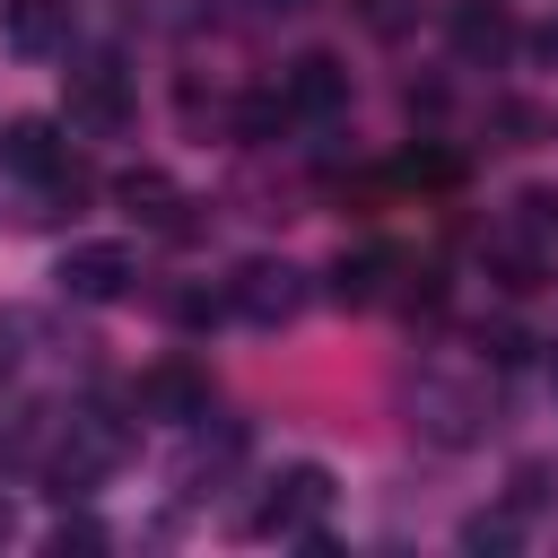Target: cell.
I'll use <instances>...</instances> for the list:
<instances>
[{
    "label": "cell",
    "mask_w": 558,
    "mask_h": 558,
    "mask_svg": "<svg viewBox=\"0 0 558 558\" xmlns=\"http://www.w3.org/2000/svg\"><path fill=\"white\" fill-rule=\"evenodd\" d=\"M131 453V436H122V418H105V410H78L70 427H61V445H52V462H44V480H52V497H87L113 462Z\"/></svg>",
    "instance_id": "1"
},
{
    "label": "cell",
    "mask_w": 558,
    "mask_h": 558,
    "mask_svg": "<svg viewBox=\"0 0 558 558\" xmlns=\"http://www.w3.org/2000/svg\"><path fill=\"white\" fill-rule=\"evenodd\" d=\"M323 506H331V471H323V462H288V471L262 488L253 532H262V541H296V532L323 523Z\"/></svg>",
    "instance_id": "2"
},
{
    "label": "cell",
    "mask_w": 558,
    "mask_h": 558,
    "mask_svg": "<svg viewBox=\"0 0 558 558\" xmlns=\"http://www.w3.org/2000/svg\"><path fill=\"white\" fill-rule=\"evenodd\" d=\"M52 279H61L70 296H87V305H113V296H131L140 262H131V244H70Z\"/></svg>",
    "instance_id": "3"
},
{
    "label": "cell",
    "mask_w": 558,
    "mask_h": 558,
    "mask_svg": "<svg viewBox=\"0 0 558 558\" xmlns=\"http://www.w3.org/2000/svg\"><path fill=\"white\" fill-rule=\"evenodd\" d=\"M131 122V87H122V70L113 61H87V70H70V131H96V140H113Z\"/></svg>",
    "instance_id": "4"
},
{
    "label": "cell",
    "mask_w": 558,
    "mask_h": 558,
    "mask_svg": "<svg viewBox=\"0 0 558 558\" xmlns=\"http://www.w3.org/2000/svg\"><path fill=\"white\" fill-rule=\"evenodd\" d=\"M140 418H209V375L192 366V357H157L148 375H140Z\"/></svg>",
    "instance_id": "5"
},
{
    "label": "cell",
    "mask_w": 558,
    "mask_h": 558,
    "mask_svg": "<svg viewBox=\"0 0 558 558\" xmlns=\"http://www.w3.org/2000/svg\"><path fill=\"white\" fill-rule=\"evenodd\" d=\"M227 305H235L244 323H288V314L305 305V270H288V262H244Z\"/></svg>",
    "instance_id": "6"
},
{
    "label": "cell",
    "mask_w": 558,
    "mask_h": 558,
    "mask_svg": "<svg viewBox=\"0 0 558 558\" xmlns=\"http://www.w3.org/2000/svg\"><path fill=\"white\" fill-rule=\"evenodd\" d=\"M340 105H349V70H340L331 52H305V61L288 70V113L323 122V113H340Z\"/></svg>",
    "instance_id": "7"
},
{
    "label": "cell",
    "mask_w": 558,
    "mask_h": 558,
    "mask_svg": "<svg viewBox=\"0 0 558 558\" xmlns=\"http://www.w3.org/2000/svg\"><path fill=\"white\" fill-rule=\"evenodd\" d=\"M61 157H70V148H61V122H44V113H17V122L0 131V166H9V174H35V183H44Z\"/></svg>",
    "instance_id": "8"
},
{
    "label": "cell",
    "mask_w": 558,
    "mask_h": 558,
    "mask_svg": "<svg viewBox=\"0 0 558 558\" xmlns=\"http://www.w3.org/2000/svg\"><path fill=\"white\" fill-rule=\"evenodd\" d=\"M392 270H401V253H392V244H357V253H340V262H331V296H340V305H384Z\"/></svg>",
    "instance_id": "9"
},
{
    "label": "cell",
    "mask_w": 558,
    "mask_h": 558,
    "mask_svg": "<svg viewBox=\"0 0 558 558\" xmlns=\"http://www.w3.org/2000/svg\"><path fill=\"white\" fill-rule=\"evenodd\" d=\"M9 44L35 61L70 52V0H9Z\"/></svg>",
    "instance_id": "10"
},
{
    "label": "cell",
    "mask_w": 558,
    "mask_h": 558,
    "mask_svg": "<svg viewBox=\"0 0 558 558\" xmlns=\"http://www.w3.org/2000/svg\"><path fill=\"white\" fill-rule=\"evenodd\" d=\"M506 44H514V26H506L497 0H462V9H453V52H462V61H497Z\"/></svg>",
    "instance_id": "11"
},
{
    "label": "cell",
    "mask_w": 558,
    "mask_h": 558,
    "mask_svg": "<svg viewBox=\"0 0 558 558\" xmlns=\"http://www.w3.org/2000/svg\"><path fill=\"white\" fill-rule=\"evenodd\" d=\"M235 462H244V427H218V436H201V445L183 453V471H174V480H183V497H209V480H218V471H235Z\"/></svg>",
    "instance_id": "12"
},
{
    "label": "cell",
    "mask_w": 558,
    "mask_h": 558,
    "mask_svg": "<svg viewBox=\"0 0 558 558\" xmlns=\"http://www.w3.org/2000/svg\"><path fill=\"white\" fill-rule=\"evenodd\" d=\"M122 209H131V218H148V227H183V192H174L157 166L122 174Z\"/></svg>",
    "instance_id": "13"
},
{
    "label": "cell",
    "mask_w": 558,
    "mask_h": 558,
    "mask_svg": "<svg viewBox=\"0 0 558 558\" xmlns=\"http://www.w3.org/2000/svg\"><path fill=\"white\" fill-rule=\"evenodd\" d=\"M427 410H436V418H427V427H436V436H445V445H462V436H471V418H480V401H471V392H436V401H427Z\"/></svg>",
    "instance_id": "14"
},
{
    "label": "cell",
    "mask_w": 558,
    "mask_h": 558,
    "mask_svg": "<svg viewBox=\"0 0 558 558\" xmlns=\"http://www.w3.org/2000/svg\"><path fill=\"white\" fill-rule=\"evenodd\" d=\"M279 122H288V96H244V105H235V131H244V140H270Z\"/></svg>",
    "instance_id": "15"
},
{
    "label": "cell",
    "mask_w": 558,
    "mask_h": 558,
    "mask_svg": "<svg viewBox=\"0 0 558 558\" xmlns=\"http://www.w3.org/2000/svg\"><path fill=\"white\" fill-rule=\"evenodd\" d=\"M401 174H410V183H453V174H462V157H445V148H410V157H401Z\"/></svg>",
    "instance_id": "16"
},
{
    "label": "cell",
    "mask_w": 558,
    "mask_h": 558,
    "mask_svg": "<svg viewBox=\"0 0 558 558\" xmlns=\"http://www.w3.org/2000/svg\"><path fill=\"white\" fill-rule=\"evenodd\" d=\"M462 549H514V514H471L462 523Z\"/></svg>",
    "instance_id": "17"
},
{
    "label": "cell",
    "mask_w": 558,
    "mask_h": 558,
    "mask_svg": "<svg viewBox=\"0 0 558 558\" xmlns=\"http://www.w3.org/2000/svg\"><path fill=\"white\" fill-rule=\"evenodd\" d=\"M357 17H366L375 35H401V26H410V0H357Z\"/></svg>",
    "instance_id": "18"
},
{
    "label": "cell",
    "mask_w": 558,
    "mask_h": 558,
    "mask_svg": "<svg viewBox=\"0 0 558 558\" xmlns=\"http://www.w3.org/2000/svg\"><path fill=\"white\" fill-rule=\"evenodd\" d=\"M174 323H218V296H209V288H183V296H174Z\"/></svg>",
    "instance_id": "19"
},
{
    "label": "cell",
    "mask_w": 558,
    "mask_h": 558,
    "mask_svg": "<svg viewBox=\"0 0 558 558\" xmlns=\"http://www.w3.org/2000/svg\"><path fill=\"white\" fill-rule=\"evenodd\" d=\"M480 349H488L497 366H514V357H523V331H514V323H497V331H480Z\"/></svg>",
    "instance_id": "20"
},
{
    "label": "cell",
    "mask_w": 558,
    "mask_h": 558,
    "mask_svg": "<svg viewBox=\"0 0 558 558\" xmlns=\"http://www.w3.org/2000/svg\"><path fill=\"white\" fill-rule=\"evenodd\" d=\"M52 549H61V558H70V549H105V532L78 514V523H61V532H52Z\"/></svg>",
    "instance_id": "21"
},
{
    "label": "cell",
    "mask_w": 558,
    "mask_h": 558,
    "mask_svg": "<svg viewBox=\"0 0 558 558\" xmlns=\"http://www.w3.org/2000/svg\"><path fill=\"white\" fill-rule=\"evenodd\" d=\"M17 375V314H0V384Z\"/></svg>",
    "instance_id": "22"
},
{
    "label": "cell",
    "mask_w": 558,
    "mask_h": 558,
    "mask_svg": "<svg viewBox=\"0 0 558 558\" xmlns=\"http://www.w3.org/2000/svg\"><path fill=\"white\" fill-rule=\"evenodd\" d=\"M262 9H270V17H296V9H314V0H262Z\"/></svg>",
    "instance_id": "23"
},
{
    "label": "cell",
    "mask_w": 558,
    "mask_h": 558,
    "mask_svg": "<svg viewBox=\"0 0 558 558\" xmlns=\"http://www.w3.org/2000/svg\"><path fill=\"white\" fill-rule=\"evenodd\" d=\"M549 392H558V340H549Z\"/></svg>",
    "instance_id": "24"
},
{
    "label": "cell",
    "mask_w": 558,
    "mask_h": 558,
    "mask_svg": "<svg viewBox=\"0 0 558 558\" xmlns=\"http://www.w3.org/2000/svg\"><path fill=\"white\" fill-rule=\"evenodd\" d=\"M0 541H9V506H0Z\"/></svg>",
    "instance_id": "25"
}]
</instances>
